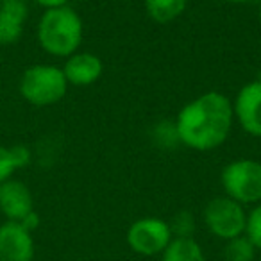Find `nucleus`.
<instances>
[{
	"mask_svg": "<svg viewBox=\"0 0 261 261\" xmlns=\"http://www.w3.org/2000/svg\"><path fill=\"white\" fill-rule=\"evenodd\" d=\"M174 123L181 145L199 152L218 149L234 125L232 100L220 91H206L182 106Z\"/></svg>",
	"mask_w": 261,
	"mask_h": 261,
	"instance_id": "nucleus-1",
	"label": "nucleus"
},
{
	"mask_svg": "<svg viewBox=\"0 0 261 261\" xmlns=\"http://www.w3.org/2000/svg\"><path fill=\"white\" fill-rule=\"evenodd\" d=\"M84 36L83 18L72 6L47 9L36 27L41 50L54 58H70L81 48Z\"/></svg>",
	"mask_w": 261,
	"mask_h": 261,
	"instance_id": "nucleus-2",
	"label": "nucleus"
},
{
	"mask_svg": "<svg viewBox=\"0 0 261 261\" xmlns=\"http://www.w3.org/2000/svg\"><path fill=\"white\" fill-rule=\"evenodd\" d=\"M68 81L61 66L38 63L23 70L18 83V91L22 98L36 108H48L65 98L68 91Z\"/></svg>",
	"mask_w": 261,
	"mask_h": 261,
	"instance_id": "nucleus-3",
	"label": "nucleus"
},
{
	"mask_svg": "<svg viewBox=\"0 0 261 261\" xmlns=\"http://www.w3.org/2000/svg\"><path fill=\"white\" fill-rule=\"evenodd\" d=\"M224 195L242 206H256L261 202V161L234 160L224 167L220 174Z\"/></svg>",
	"mask_w": 261,
	"mask_h": 261,
	"instance_id": "nucleus-4",
	"label": "nucleus"
},
{
	"mask_svg": "<svg viewBox=\"0 0 261 261\" xmlns=\"http://www.w3.org/2000/svg\"><path fill=\"white\" fill-rule=\"evenodd\" d=\"M204 224L207 231L217 238L229 242L232 238L245 234L247 210L229 197H215L204 207Z\"/></svg>",
	"mask_w": 261,
	"mask_h": 261,
	"instance_id": "nucleus-5",
	"label": "nucleus"
},
{
	"mask_svg": "<svg viewBox=\"0 0 261 261\" xmlns=\"http://www.w3.org/2000/svg\"><path fill=\"white\" fill-rule=\"evenodd\" d=\"M170 224L163 218L145 217L138 218L127 229V245L133 252L140 256H158L163 254V250L172 242Z\"/></svg>",
	"mask_w": 261,
	"mask_h": 261,
	"instance_id": "nucleus-6",
	"label": "nucleus"
},
{
	"mask_svg": "<svg viewBox=\"0 0 261 261\" xmlns=\"http://www.w3.org/2000/svg\"><path fill=\"white\" fill-rule=\"evenodd\" d=\"M234 122L243 133L254 138H261V81L243 84L232 100Z\"/></svg>",
	"mask_w": 261,
	"mask_h": 261,
	"instance_id": "nucleus-7",
	"label": "nucleus"
},
{
	"mask_svg": "<svg viewBox=\"0 0 261 261\" xmlns=\"http://www.w3.org/2000/svg\"><path fill=\"white\" fill-rule=\"evenodd\" d=\"M34 238L20 222L0 224V261H34Z\"/></svg>",
	"mask_w": 261,
	"mask_h": 261,
	"instance_id": "nucleus-8",
	"label": "nucleus"
},
{
	"mask_svg": "<svg viewBox=\"0 0 261 261\" xmlns=\"http://www.w3.org/2000/svg\"><path fill=\"white\" fill-rule=\"evenodd\" d=\"M34 211V197L31 188L16 177L0 185V213L9 222H22Z\"/></svg>",
	"mask_w": 261,
	"mask_h": 261,
	"instance_id": "nucleus-9",
	"label": "nucleus"
},
{
	"mask_svg": "<svg viewBox=\"0 0 261 261\" xmlns=\"http://www.w3.org/2000/svg\"><path fill=\"white\" fill-rule=\"evenodd\" d=\"M61 68L66 81H68V86L86 88L95 84L102 77L104 63L97 54L77 50L75 54L65 59V65Z\"/></svg>",
	"mask_w": 261,
	"mask_h": 261,
	"instance_id": "nucleus-10",
	"label": "nucleus"
},
{
	"mask_svg": "<svg viewBox=\"0 0 261 261\" xmlns=\"http://www.w3.org/2000/svg\"><path fill=\"white\" fill-rule=\"evenodd\" d=\"M29 18V8L23 0L0 2V47H9L20 41Z\"/></svg>",
	"mask_w": 261,
	"mask_h": 261,
	"instance_id": "nucleus-11",
	"label": "nucleus"
},
{
	"mask_svg": "<svg viewBox=\"0 0 261 261\" xmlns=\"http://www.w3.org/2000/svg\"><path fill=\"white\" fill-rule=\"evenodd\" d=\"M31 150L25 145H0V185L15 175L16 170L31 163Z\"/></svg>",
	"mask_w": 261,
	"mask_h": 261,
	"instance_id": "nucleus-12",
	"label": "nucleus"
},
{
	"mask_svg": "<svg viewBox=\"0 0 261 261\" xmlns=\"http://www.w3.org/2000/svg\"><path fill=\"white\" fill-rule=\"evenodd\" d=\"M161 261H206V256L195 238H172L161 254Z\"/></svg>",
	"mask_w": 261,
	"mask_h": 261,
	"instance_id": "nucleus-13",
	"label": "nucleus"
},
{
	"mask_svg": "<svg viewBox=\"0 0 261 261\" xmlns=\"http://www.w3.org/2000/svg\"><path fill=\"white\" fill-rule=\"evenodd\" d=\"M188 0H145V11L154 22L168 23L185 13Z\"/></svg>",
	"mask_w": 261,
	"mask_h": 261,
	"instance_id": "nucleus-14",
	"label": "nucleus"
},
{
	"mask_svg": "<svg viewBox=\"0 0 261 261\" xmlns=\"http://www.w3.org/2000/svg\"><path fill=\"white\" fill-rule=\"evenodd\" d=\"M256 252V247L252 245V242L245 234L225 242V261H254Z\"/></svg>",
	"mask_w": 261,
	"mask_h": 261,
	"instance_id": "nucleus-15",
	"label": "nucleus"
},
{
	"mask_svg": "<svg viewBox=\"0 0 261 261\" xmlns=\"http://www.w3.org/2000/svg\"><path fill=\"white\" fill-rule=\"evenodd\" d=\"M168 224H170L172 236L174 238H193V232H195V217L190 211H179Z\"/></svg>",
	"mask_w": 261,
	"mask_h": 261,
	"instance_id": "nucleus-16",
	"label": "nucleus"
},
{
	"mask_svg": "<svg viewBox=\"0 0 261 261\" xmlns=\"http://www.w3.org/2000/svg\"><path fill=\"white\" fill-rule=\"evenodd\" d=\"M245 236L252 242L257 252H261V202L252 206L249 213H247Z\"/></svg>",
	"mask_w": 261,
	"mask_h": 261,
	"instance_id": "nucleus-17",
	"label": "nucleus"
},
{
	"mask_svg": "<svg viewBox=\"0 0 261 261\" xmlns=\"http://www.w3.org/2000/svg\"><path fill=\"white\" fill-rule=\"evenodd\" d=\"M154 142L158 143L163 149H170V147H175L179 143L177 138V130H175V123L174 122H161L154 127Z\"/></svg>",
	"mask_w": 261,
	"mask_h": 261,
	"instance_id": "nucleus-18",
	"label": "nucleus"
},
{
	"mask_svg": "<svg viewBox=\"0 0 261 261\" xmlns=\"http://www.w3.org/2000/svg\"><path fill=\"white\" fill-rule=\"evenodd\" d=\"M33 2L40 6V8H43L45 11H47V9H56V8H65V6H70V0H33Z\"/></svg>",
	"mask_w": 261,
	"mask_h": 261,
	"instance_id": "nucleus-19",
	"label": "nucleus"
},
{
	"mask_svg": "<svg viewBox=\"0 0 261 261\" xmlns=\"http://www.w3.org/2000/svg\"><path fill=\"white\" fill-rule=\"evenodd\" d=\"M224 2H229V4H247V2H254V0H224Z\"/></svg>",
	"mask_w": 261,
	"mask_h": 261,
	"instance_id": "nucleus-20",
	"label": "nucleus"
},
{
	"mask_svg": "<svg viewBox=\"0 0 261 261\" xmlns=\"http://www.w3.org/2000/svg\"><path fill=\"white\" fill-rule=\"evenodd\" d=\"M257 18H259V23H261V4H259V11H257Z\"/></svg>",
	"mask_w": 261,
	"mask_h": 261,
	"instance_id": "nucleus-21",
	"label": "nucleus"
},
{
	"mask_svg": "<svg viewBox=\"0 0 261 261\" xmlns=\"http://www.w3.org/2000/svg\"><path fill=\"white\" fill-rule=\"evenodd\" d=\"M0 2H9V0H0Z\"/></svg>",
	"mask_w": 261,
	"mask_h": 261,
	"instance_id": "nucleus-22",
	"label": "nucleus"
}]
</instances>
